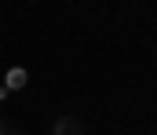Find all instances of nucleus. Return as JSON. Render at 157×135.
Returning <instances> with one entry per match:
<instances>
[{"label": "nucleus", "instance_id": "obj_1", "mask_svg": "<svg viewBox=\"0 0 157 135\" xmlns=\"http://www.w3.org/2000/svg\"><path fill=\"white\" fill-rule=\"evenodd\" d=\"M51 135H88V128H84V121L77 113H62V117H55Z\"/></svg>", "mask_w": 157, "mask_h": 135}, {"label": "nucleus", "instance_id": "obj_3", "mask_svg": "<svg viewBox=\"0 0 157 135\" xmlns=\"http://www.w3.org/2000/svg\"><path fill=\"white\" fill-rule=\"evenodd\" d=\"M11 128H15V124H11L7 117H0V135H11Z\"/></svg>", "mask_w": 157, "mask_h": 135}, {"label": "nucleus", "instance_id": "obj_5", "mask_svg": "<svg viewBox=\"0 0 157 135\" xmlns=\"http://www.w3.org/2000/svg\"><path fill=\"white\" fill-rule=\"evenodd\" d=\"M11 135H26V132H18V128H11Z\"/></svg>", "mask_w": 157, "mask_h": 135}, {"label": "nucleus", "instance_id": "obj_2", "mask_svg": "<svg viewBox=\"0 0 157 135\" xmlns=\"http://www.w3.org/2000/svg\"><path fill=\"white\" fill-rule=\"evenodd\" d=\"M7 84H11V88H22V84H26V73H22V69L15 66V69L7 73Z\"/></svg>", "mask_w": 157, "mask_h": 135}, {"label": "nucleus", "instance_id": "obj_6", "mask_svg": "<svg viewBox=\"0 0 157 135\" xmlns=\"http://www.w3.org/2000/svg\"><path fill=\"white\" fill-rule=\"evenodd\" d=\"M29 4H37V0H29Z\"/></svg>", "mask_w": 157, "mask_h": 135}, {"label": "nucleus", "instance_id": "obj_4", "mask_svg": "<svg viewBox=\"0 0 157 135\" xmlns=\"http://www.w3.org/2000/svg\"><path fill=\"white\" fill-rule=\"evenodd\" d=\"M4 99H7V88H0V102H4Z\"/></svg>", "mask_w": 157, "mask_h": 135}]
</instances>
